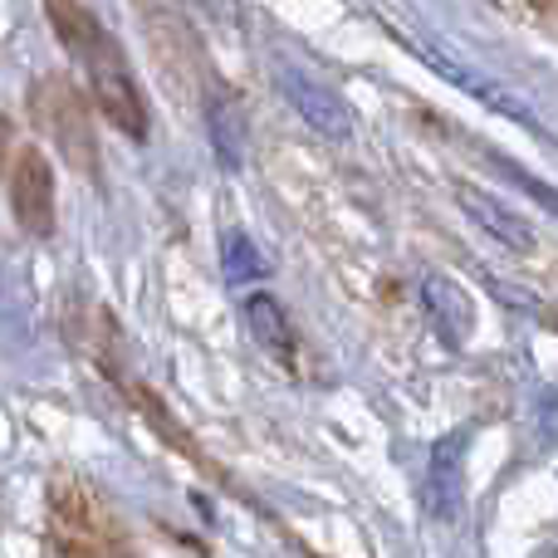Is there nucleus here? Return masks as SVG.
<instances>
[{
	"mask_svg": "<svg viewBox=\"0 0 558 558\" xmlns=\"http://www.w3.org/2000/svg\"><path fill=\"white\" fill-rule=\"evenodd\" d=\"M505 172H510V177H514V182H520V186H524V192H530V196H534V202H539V206H549V211L558 216V192H554V186L534 182V177H530V172H520V167H505Z\"/></svg>",
	"mask_w": 558,
	"mask_h": 558,
	"instance_id": "12",
	"label": "nucleus"
},
{
	"mask_svg": "<svg viewBox=\"0 0 558 558\" xmlns=\"http://www.w3.org/2000/svg\"><path fill=\"white\" fill-rule=\"evenodd\" d=\"M206 128H211V147H216V157H221V167L226 172H241L245 147H251V128H245L241 104L216 88V94L206 98Z\"/></svg>",
	"mask_w": 558,
	"mask_h": 558,
	"instance_id": "9",
	"label": "nucleus"
},
{
	"mask_svg": "<svg viewBox=\"0 0 558 558\" xmlns=\"http://www.w3.org/2000/svg\"><path fill=\"white\" fill-rule=\"evenodd\" d=\"M10 211L20 231L54 235V167L39 147H20L10 162Z\"/></svg>",
	"mask_w": 558,
	"mask_h": 558,
	"instance_id": "5",
	"label": "nucleus"
},
{
	"mask_svg": "<svg viewBox=\"0 0 558 558\" xmlns=\"http://www.w3.org/2000/svg\"><path fill=\"white\" fill-rule=\"evenodd\" d=\"M49 524H54V534H49L54 558H118L123 554V530H118V520L108 514V505L78 481L49 485Z\"/></svg>",
	"mask_w": 558,
	"mask_h": 558,
	"instance_id": "3",
	"label": "nucleus"
},
{
	"mask_svg": "<svg viewBox=\"0 0 558 558\" xmlns=\"http://www.w3.org/2000/svg\"><path fill=\"white\" fill-rule=\"evenodd\" d=\"M422 304L426 314H432V324L446 333V343H465L475 328V299L465 284H456V279L446 275H426L422 279Z\"/></svg>",
	"mask_w": 558,
	"mask_h": 558,
	"instance_id": "7",
	"label": "nucleus"
},
{
	"mask_svg": "<svg viewBox=\"0 0 558 558\" xmlns=\"http://www.w3.org/2000/svg\"><path fill=\"white\" fill-rule=\"evenodd\" d=\"M241 314H245V328H251V338H255L260 348H270V353H279V357L294 353V328H289V314L279 308L275 294L255 289V294L245 299Z\"/></svg>",
	"mask_w": 558,
	"mask_h": 558,
	"instance_id": "10",
	"label": "nucleus"
},
{
	"mask_svg": "<svg viewBox=\"0 0 558 558\" xmlns=\"http://www.w3.org/2000/svg\"><path fill=\"white\" fill-rule=\"evenodd\" d=\"M45 15H49V25H54L59 45L84 64L98 113H104L118 133L143 143L147 137V104H143V88H137L123 45L108 35V25L84 5V0H45Z\"/></svg>",
	"mask_w": 558,
	"mask_h": 558,
	"instance_id": "1",
	"label": "nucleus"
},
{
	"mask_svg": "<svg viewBox=\"0 0 558 558\" xmlns=\"http://www.w3.org/2000/svg\"><path fill=\"white\" fill-rule=\"evenodd\" d=\"M422 495H426V510L436 520H456L465 505V451H461V436H446L436 441L432 451V465H426V481H422Z\"/></svg>",
	"mask_w": 558,
	"mask_h": 558,
	"instance_id": "6",
	"label": "nucleus"
},
{
	"mask_svg": "<svg viewBox=\"0 0 558 558\" xmlns=\"http://www.w3.org/2000/svg\"><path fill=\"white\" fill-rule=\"evenodd\" d=\"M29 108H35V123L45 128V137H54V153L74 167L78 177L98 182V137H94V113H88V98L69 84L64 74H39L29 88Z\"/></svg>",
	"mask_w": 558,
	"mask_h": 558,
	"instance_id": "2",
	"label": "nucleus"
},
{
	"mask_svg": "<svg viewBox=\"0 0 558 558\" xmlns=\"http://www.w3.org/2000/svg\"><path fill=\"white\" fill-rule=\"evenodd\" d=\"M279 88H284L289 108H294L318 137H328V143H353V108H348V98L338 94L333 84H324L318 74H308V69H299V64H279Z\"/></svg>",
	"mask_w": 558,
	"mask_h": 558,
	"instance_id": "4",
	"label": "nucleus"
},
{
	"mask_svg": "<svg viewBox=\"0 0 558 558\" xmlns=\"http://www.w3.org/2000/svg\"><path fill=\"white\" fill-rule=\"evenodd\" d=\"M221 255H226V279H235V284H245V279H260V275H265V260H260V251H255L251 235L231 231V235L221 241Z\"/></svg>",
	"mask_w": 558,
	"mask_h": 558,
	"instance_id": "11",
	"label": "nucleus"
},
{
	"mask_svg": "<svg viewBox=\"0 0 558 558\" xmlns=\"http://www.w3.org/2000/svg\"><path fill=\"white\" fill-rule=\"evenodd\" d=\"M456 202H461L465 216H471V221L481 226L490 241H500L505 251H534L530 221H524L520 211H510V206H500L490 192H481V186H461V192H456Z\"/></svg>",
	"mask_w": 558,
	"mask_h": 558,
	"instance_id": "8",
	"label": "nucleus"
}]
</instances>
